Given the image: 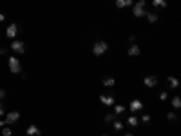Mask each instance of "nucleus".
I'll return each instance as SVG.
<instances>
[{"label":"nucleus","mask_w":181,"mask_h":136,"mask_svg":"<svg viewBox=\"0 0 181 136\" xmlns=\"http://www.w3.org/2000/svg\"><path fill=\"white\" fill-rule=\"evenodd\" d=\"M6 20V16H4V15H0V22H4Z\"/></svg>","instance_id":"c756f323"},{"label":"nucleus","mask_w":181,"mask_h":136,"mask_svg":"<svg viewBox=\"0 0 181 136\" xmlns=\"http://www.w3.org/2000/svg\"><path fill=\"white\" fill-rule=\"evenodd\" d=\"M141 122H143V124H149V122H150V116L149 115H143V116H141Z\"/></svg>","instance_id":"393cba45"},{"label":"nucleus","mask_w":181,"mask_h":136,"mask_svg":"<svg viewBox=\"0 0 181 136\" xmlns=\"http://www.w3.org/2000/svg\"><path fill=\"white\" fill-rule=\"evenodd\" d=\"M114 84H116V80H114L112 76H107V78H103V85H105V87H114Z\"/></svg>","instance_id":"ddd939ff"},{"label":"nucleus","mask_w":181,"mask_h":136,"mask_svg":"<svg viewBox=\"0 0 181 136\" xmlns=\"http://www.w3.org/2000/svg\"><path fill=\"white\" fill-rule=\"evenodd\" d=\"M6 53H7V49H6V47H2V49H0V54H6Z\"/></svg>","instance_id":"cd10ccee"},{"label":"nucleus","mask_w":181,"mask_h":136,"mask_svg":"<svg viewBox=\"0 0 181 136\" xmlns=\"http://www.w3.org/2000/svg\"><path fill=\"white\" fill-rule=\"evenodd\" d=\"M16 33H18V26H16V24H11V26H7V29H6V36H7V38H11V40H13V38L16 36Z\"/></svg>","instance_id":"39448f33"},{"label":"nucleus","mask_w":181,"mask_h":136,"mask_svg":"<svg viewBox=\"0 0 181 136\" xmlns=\"http://www.w3.org/2000/svg\"><path fill=\"white\" fill-rule=\"evenodd\" d=\"M9 71L13 74H18V73H22V65H20V62H18V58L16 56H9Z\"/></svg>","instance_id":"7ed1b4c3"},{"label":"nucleus","mask_w":181,"mask_h":136,"mask_svg":"<svg viewBox=\"0 0 181 136\" xmlns=\"http://www.w3.org/2000/svg\"><path fill=\"white\" fill-rule=\"evenodd\" d=\"M152 6L154 7H167V0H152Z\"/></svg>","instance_id":"2eb2a0df"},{"label":"nucleus","mask_w":181,"mask_h":136,"mask_svg":"<svg viewBox=\"0 0 181 136\" xmlns=\"http://www.w3.org/2000/svg\"><path fill=\"white\" fill-rule=\"evenodd\" d=\"M167 120H170V122H176V120H178V115L169 111V113H167Z\"/></svg>","instance_id":"4be33fe9"},{"label":"nucleus","mask_w":181,"mask_h":136,"mask_svg":"<svg viewBox=\"0 0 181 136\" xmlns=\"http://www.w3.org/2000/svg\"><path fill=\"white\" fill-rule=\"evenodd\" d=\"M121 113H125V105H116L114 107V115H121Z\"/></svg>","instance_id":"412c9836"},{"label":"nucleus","mask_w":181,"mask_h":136,"mask_svg":"<svg viewBox=\"0 0 181 136\" xmlns=\"http://www.w3.org/2000/svg\"><path fill=\"white\" fill-rule=\"evenodd\" d=\"M107 49H109V44H107L105 40H98V42L93 45V54H96V56H102L103 53H107Z\"/></svg>","instance_id":"f03ea898"},{"label":"nucleus","mask_w":181,"mask_h":136,"mask_svg":"<svg viewBox=\"0 0 181 136\" xmlns=\"http://www.w3.org/2000/svg\"><path fill=\"white\" fill-rule=\"evenodd\" d=\"M0 115H4V105H2V102H0Z\"/></svg>","instance_id":"c85d7f7f"},{"label":"nucleus","mask_w":181,"mask_h":136,"mask_svg":"<svg viewBox=\"0 0 181 136\" xmlns=\"http://www.w3.org/2000/svg\"><path fill=\"white\" fill-rule=\"evenodd\" d=\"M129 107H130V111H132V113H138V111H141V109H143V104H141L139 100H132Z\"/></svg>","instance_id":"1a4fd4ad"},{"label":"nucleus","mask_w":181,"mask_h":136,"mask_svg":"<svg viewBox=\"0 0 181 136\" xmlns=\"http://www.w3.org/2000/svg\"><path fill=\"white\" fill-rule=\"evenodd\" d=\"M139 53H141V49H139V47H138V45H136V44H132V45L129 47L127 54H129V56H138Z\"/></svg>","instance_id":"9b49d317"},{"label":"nucleus","mask_w":181,"mask_h":136,"mask_svg":"<svg viewBox=\"0 0 181 136\" xmlns=\"http://www.w3.org/2000/svg\"><path fill=\"white\" fill-rule=\"evenodd\" d=\"M169 85H170L172 89L179 87V82H178V78H176V76H169Z\"/></svg>","instance_id":"dca6fc26"},{"label":"nucleus","mask_w":181,"mask_h":136,"mask_svg":"<svg viewBox=\"0 0 181 136\" xmlns=\"http://www.w3.org/2000/svg\"><path fill=\"white\" fill-rule=\"evenodd\" d=\"M102 136H109V134H102Z\"/></svg>","instance_id":"2f4dec72"},{"label":"nucleus","mask_w":181,"mask_h":136,"mask_svg":"<svg viewBox=\"0 0 181 136\" xmlns=\"http://www.w3.org/2000/svg\"><path fill=\"white\" fill-rule=\"evenodd\" d=\"M143 84H145V87H156L158 85V78L154 74H149V76L143 78Z\"/></svg>","instance_id":"423d86ee"},{"label":"nucleus","mask_w":181,"mask_h":136,"mask_svg":"<svg viewBox=\"0 0 181 136\" xmlns=\"http://www.w3.org/2000/svg\"><path fill=\"white\" fill-rule=\"evenodd\" d=\"M4 98H6V91H4V89H0V102H2Z\"/></svg>","instance_id":"bb28decb"},{"label":"nucleus","mask_w":181,"mask_h":136,"mask_svg":"<svg viewBox=\"0 0 181 136\" xmlns=\"http://www.w3.org/2000/svg\"><path fill=\"white\" fill-rule=\"evenodd\" d=\"M167 98H169V93H167V91H161V93H160V100H161V102H165Z\"/></svg>","instance_id":"5701e85b"},{"label":"nucleus","mask_w":181,"mask_h":136,"mask_svg":"<svg viewBox=\"0 0 181 136\" xmlns=\"http://www.w3.org/2000/svg\"><path fill=\"white\" fill-rule=\"evenodd\" d=\"M145 6H147V2H145V0H138L136 4H132V15H134L136 18H141V16H145V15H147V11H145Z\"/></svg>","instance_id":"f257e3e1"},{"label":"nucleus","mask_w":181,"mask_h":136,"mask_svg":"<svg viewBox=\"0 0 181 136\" xmlns=\"http://www.w3.org/2000/svg\"><path fill=\"white\" fill-rule=\"evenodd\" d=\"M127 124H129V125H130V127H136V125H138V124H139V120H138V118H136V116H129Z\"/></svg>","instance_id":"a211bd4d"},{"label":"nucleus","mask_w":181,"mask_h":136,"mask_svg":"<svg viewBox=\"0 0 181 136\" xmlns=\"http://www.w3.org/2000/svg\"><path fill=\"white\" fill-rule=\"evenodd\" d=\"M112 129H114V131H121V129H123V124L118 122V120H114V122H112Z\"/></svg>","instance_id":"aec40b11"},{"label":"nucleus","mask_w":181,"mask_h":136,"mask_svg":"<svg viewBox=\"0 0 181 136\" xmlns=\"http://www.w3.org/2000/svg\"><path fill=\"white\" fill-rule=\"evenodd\" d=\"M129 42H130V44L136 42V35H130V36H129Z\"/></svg>","instance_id":"a878e982"},{"label":"nucleus","mask_w":181,"mask_h":136,"mask_svg":"<svg viewBox=\"0 0 181 136\" xmlns=\"http://www.w3.org/2000/svg\"><path fill=\"white\" fill-rule=\"evenodd\" d=\"M11 51H15L16 54H24V53H25V42H24V40H15V42H11Z\"/></svg>","instance_id":"20e7f679"},{"label":"nucleus","mask_w":181,"mask_h":136,"mask_svg":"<svg viewBox=\"0 0 181 136\" xmlns=\"http://www.w3.org/2000/svg\"><path fill=\"white\" fill-rule=\"evenodd\" d=\"M145 16H147V20H149L150 24H156V22H158V15H156V13H149V11H147Z\"/></svg>","instance_id":"4468645a"},{"label":"nucleus","mask_w":181,"mask_h":136,"mask_svg":"<svg viewBox=\"0 0 181 136\" xmlns=\"http://www.w3.org/2000/svg\"><path fill=\"white\" fill-rule=\"evenodd\" d=\"M2 134H4V136H11V134H13V131H11L9 127H4V131H2Z\"/></svg>","instance_id":"b1692460"},{"label":"nucleus","mask_w":181,"mask_h":136,"mask_svg":"<svg viewBox=\"0 0 181 136\" xmlns=\"http://www.w3.org/2000/svg\"><path fill=\"white\" fill-rule=\"evenodd\" d=\"M25 134H27V136H40V127L29 125V127H27V131H25Z\"/></svg>","instance_id":"9d476101"},{"label":"nucleus","mask_w":181,"mask_h":136,"mask_svg":"<svg viewBox=\"0 0 181 136\" xmlns=\"http://www.w3.org/2000/svg\"><path fill=\"white\" fill-rule=\"evenodd\" d=\"M114 4H116V7H127V6H132L134 2L132 0H114Z\"/></svg>","instance_id":"f8f14e48"},{"label":"nucleus","mask_w":181,"mask_h":136,"mask_svg":"<svg viewBox=\"0 0 181 136\" xmlns=\"http://www.w3.org/2000/svg\"><path fill=\"white\" fill-rule=\"evenodd\" d=\"M103 120H105V124H111V122L116 120V115H114V113H107V115L103 116Z\"/></svg>","instance_id":"f3484780"},{"label":"nucleus","mask_w":181,"mask_h":136,"mask_svg":"<svg viewBox=\"0 0 181 136\" xmlns=\"http://www.w3.org/2000/svg\"><path fill=\"white\" fill-rule=\"evenodd\" d=\"M18 118H20V113L18 111H11L7 113V118H6V124H15V122H18Z\"/></svg>","instance_id":"0eeeda50"},{"label":"nucleus","mask_w":181,"mask_h":136,"mask_svg":"<svg viewBox=\"0 0 181 136\" xmlns=\"http://www.w3.org/2000/svg\"><path fill=\"white\" fill-rule=\"evenodd\" d=\"M100 100H102V104L103 105H112L114 104V96H112V94H102Z\"/></svg>","instance_id":"6e6552de"},{"label":"nucleus","mask_w":181,"mask_h":136,"mask_svg":"<svg viewBox=\"0 0 181 136\" xmlns=\"http://www.w3.org/2000/svg\"><path fill=\"white\" fill-rule=\"evenodd\" d=\"M121 136H132V134H130V133H127V134H121Z\"/></svg>","instance_id":"7c9ffc66"},{"label":"nucleus","mask_w":181,"mask_h":136,"mask_svg":"<svg viewBox=\"0 0 181 136\" xmlns=\"http://www.w3.org/2000/svg\"><path fill=\"white\" fill-rule=\"evenodd\" d=\"M172 105H174V109H179L181 107V96H174V98H172Z\"/></svg>","instance_id":"6ab92c4d"}]
</instances>
